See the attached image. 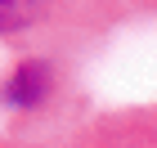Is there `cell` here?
Masks as SVG:
<instances>
[{"label":"cell","instance_id":"1","mask_svg":"<svg viewBox=\"0 0 157 148\" xmlns=\"http://www.w3.org/2000/svg\"><path fill=\"white\" fill-rule=\"evenodd\" d=\"M126 18V0H0V40L32 45V54L103 45Z\"/></svg>","mask_w":157,"mask_h":148},{"label":"cell","instance_id":"2","mask_svg":"<svg viewBox=\"0 0 157 148\" xmlns=\"http://www.w3.org/2000/svg\"><path fill=\"white\" fill-rule=\"evenodd\" d=\"M49 148H157V103L90 112L54 135Z\"/></svg>","mask_w":157,"mask_h":148},{"label":"cell","instance_id":"5","mask_svg":"<svg viewBox=\"0 0 157 148\" xmlns=\"http://www.w3.org/2000/svg\"><path fill=\"white\" fill-rule=\"evenodd\" d=\"M54 144V135L49 139H36V144H32V139H13V144H0V148H49Z\"/></svg>","mask_w":157,"mask_h":148},{"label":"cell","instance_id":"3","mask_svg":"<svg viewBox=\"0 0 157 148\" xmlns=\"http://www.w3.org/2000/svg\"><path fill=\"white\" fill-rule=\"evenodd\" d=\"M59 81H63L59 54H23L0 81V103L23 117H36L59 99Z\"/></svg>","mask_w":157,"mask_h":148},{"label":"cell","instance_id":"4","mask_svg":"<svg viewBox=\"0 0 157 148\" xmlns=\"http://www.w3.org/2000/svg\"><path fill=\"white\" fill-rule=\"evenodd\" d=\"M130 13H157V0H126Z\"/></svg>","mask_w":157,"mask_h":148}]
</instances>
